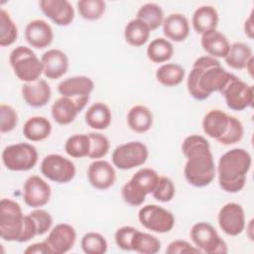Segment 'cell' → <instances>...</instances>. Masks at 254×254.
Wrapping results in <instances>:
<instances>
[{
	"mask_svg": "<svg viewBox=\"0 0 254 254\" xmlns=\"http://www.w3.org/2000/svg\"><path fill=\"white\" fill-rule=\"evenodd\" d=\"M233 76V73L222 67L217 59L203 56L194 61L188 75V91L192 98L204 100L212 92H221Z\"/></svg>",
	"mask_w": 254,
	"mask_h": 254,
	"instance_id": "6da1fadb",
	"label": "cell"
},
{
	"mask_svg": "<svg viewBox=\"0 0 254 254\" xmlns=\"http://www.w3.org/2000/svg\"><path fill=\"white\" fill-rule=\"evenodd\" d=\"M187 158L184 175L188 183L195 188L208 186L215 177V165L208 141L200 135L188 136L182 144Z\"/></svg>",
	"mask_w": 254,
	"mask_h": 254,
	"instance_id": "7a4b0ae2",
	"label": "cell"
},
{
	"mask_svg": "<svg viewBox=\"0 0 254 254\" xmlns=\"http://www.w3.org/2000/svg\"><path fill=\"white\" fill-rule=\"evenodd\" d=\"M252 165L251 155L242 148L225 152L218 161L217 178L222 190L230 193L240 191L246 183Z\"/></svg>",
	"mask_w": 254,
	"mask_h": 254,
	"instance_id": "3957f363",
	"label": "cell"
},
{
	"mask_svg": "<svg viewBox=\"0 0 254 254\" xmlns=\"http://www.w3.org/2000/svg\"><path fill=\"white\" fill-rule=\"evenodd\" d=\"M158 173L151 168L138 170L122 187L123 200L132 206H139L145 201L146 195L152 193L159 181Z\"/></svg>",
	"mask_w": 254,
	"mask_h": 254,
	"instance_id": "277c9868",
	"label": "cell"
},
{
	"mask_svg": "<svg viewBox=\"0 0 254 254\" xmlns=\"http://www.w3.org/2000/svg\"><path fill=\"white\" fill-rule=\"evenodd\" d=\"M9 63L15 75L25 83L35 81L43 74L41 60L28 47L18 46L13 49L9 56Z\"/></svg>",
	"mask_w": 254,
	"mask_h": 254,
	"instance_id": "5b68a950",
	"label": "cell"
},
{
	"mask_svg": "<svg viewBox=\"0 0 254 254\" xmlns=\"http://www.w3.org/2000/svg\"><path fill=\"white\" fill-rule=\"evenodd\" d=\"M25 225V215L18 202L10 198L0 201V236L3 240L20 242Z\"/></svg>",
	"mask_w": 254,
	"mask_h": 254,
	"instance_id": "8992f818",
	"label": "cell"
},
{
	"mask_svg": "<svg viewBox=\"0 0 254 254\" xmlns=\"http://www.w3.org/2000/svg\"><path fill=\"white\" fill-rule=\"evenodd\" d=\"M4 166L14 172H25L33 169L39 159L37 149L28 143H17L7 146L2 152Z\"/></svg>",
	"mask_w": 254,
	"mask_h": 254,
	"instance_id": "52a82bcc",
	"label": "cell"
},
{
	"mask_svg": "<svg viewBox=\"0 0 254 254\" xmlns=\"http://www.w3.org/2000/svg\"><path fill=\"white\" fill-rule=\"evenodd\" d=\"M190 238L195 247L201 253L224 254L227 253V244L219 236L216 229L208 222L199 221L192 225L190 229Z\"/></svg>",
	"mask_w": 254,
	"mask_h": 254,
	"instance_id": "ba28073f",
	"label": "cell"
},
{
	"mask_svg": "<svg viewBox=\"0 0 254 254\" xmlns=\"http://www.w3.org/2000/svg\"><path fill=\"white\" fill-rule=\"evenodd\" d=\"M149 157L147 146L140 141H131L116 147L112 153V163L119 170H131L144 165Z\"/></svg>",
	"mask_w": 254,
	"mask_h": 254,
	"instance_id": "9c48e42d",
	"label": "cell"
},
{
	"mask_svg": "<svg viewBox=\"0 0 254 254\" xmlns=\"http://www.w3.org/2000/svg\"><path fill=\"white\" fill-rule=\"evenodd\" d=\"M138 219L146 229L156 233H167L175 225L174 214L158 204H147L141 207Z\"/></svg>",
	"mask_w": 254,
	"mask_h": 254,
	"instance_id": "30bf717a",
	"label": "cell"
},
{
	"mask_svg": "<svg viewBox=\"0 0 254 254\" xmlns=\"http://www.w3.org/2000/svg\"><path fill=\"white\" fill-rule=\"evenodd\" d=\"M41 173L52 182L66 184L73 180L76 169L69 159L59 154H50L41 163Z\"/></svg>",
	"mask_w": 254,
	"mask_h": 254,
	"instance_id": "8fae6325",
	"label": "cell"
},
{
	"mask_svg": "<svg viewBox=\"0 0 254 254\" xmlns=\"http://www.w3.org/2000/svg\"><path fill=\"white\" fill-rule=\"evenodd\" d=\"M225 99L228 108L234 111H242L253 105V86L234 75L220 92Z\"/></svg>",
	"mask_w": 254,
	"mask_h": 254,
	"instance_id": "7c38bea8",
	"label": "cell"
},
{
	"mask_svg": "<svg viewBox=\"0 0 254 254\" xmlns=\"http://www.w3.org/2000/svg\"><path fill=\"white\" fill-rule=\"evenodd\" d=\"M88 100L89 95L61 96L52 105V117L60 125H68L84 109Z\"/></svg>",
	"mask_w": 254,
	"mask_h": 254,
	"instance_id": "4fadbf2b",
	"label": "cell"
},
{
	"mask_svg": "<svg viewBox=\"0 0 254 254\" xmlns=\"http://www.w3.org/2000/svg\"><path fill=\"white\" fill-rule=\"evenodd\" d=\"M220 229L229 236H237L245 228V212L237 202L225 203L217 215Z\"/></svg>",
	"mask_w": 254,
	"mask_h": 254,
	"instance_id": "5bb4252c",
	"label": "cell"
},
{
	"mask_svg": "<svg viewBox=\"0 0 254 254\" xmlns=\"http://www.w3.org/2000/svg\"><path fill=\"white\" fill-rule=\"evenodd\" d=\"M51 194L50 185L39 176H31L24 183L23 197L30 207L40 208L46 205L50 201Z\"/></svg>",
	"mask_w": 254,
	"mask_h": 254,
	"instance_id": "9a60e30c",
	"label": "cell"
},
{
	"mask_svg": "<svg viewBox=\"0 0 254 254\" xmlns=\"http://www.w3.org/2000/svg\"><path fill=\"white\" fill-rule=\"evenodd\" d=\"M76 240L75 229L67 223H59L54 226L46 238L54 254L68 252Z\"/></svg>",
	"mask_w": 254,
	"mask_h": 254,
	"instance_id": "2e32d148",
	"label": "cell"
},
{
	"mask_svg": "<svg viewBox=\"0 0 254 254\" xmlns=\"http://www.w3.org/2000/svg\"><path fill=\"white\" fill-rule=\"evenodd\" d=\"M89 184L96 190H105L111 188L116 180V172L113 166L105 160H95L87 168Z\"/></svg>",
	"mask_w": 254,
	"mask_h": 254,
	"instance_id": "e0dca14e",
	"label": "cell"
},
{
	"mask_svg": "<svg viewBox=\"0 0 254 254\" xmlns=\"http://www.w3.org/2000/svg\"><path fill=\"white\" fill-rule=\"evenodd\" d=\"M42 12L58 26H68L74 19V10L67 0H41Z\"/></svg>",
	"mask_w": 254,
	"mask_h": 254,
	"instance_id": "ac0fdd59",
	"label": "cell"
},
{
	"mask_svg": "<svg viewBox=\"0 0 254 254\" xmlns=\"http://www.w3.org/2000/svg\"><path fill=\"white\" fill-rule=\"evenodd\" d=\"M25 39L27 43L35 49H45L54 40V32L51 25L42 19L29 22L25 28Z\"/></svg>",
	"mask_w": 254,
	"mask_h": 254,
	"instance_id": "d6986e66",
	"label": "cell"
},
{
	"mask_svg": "<svg viewBox=\"0 0 254 254\" xmlns=\"http://www.w3.org/2000/svg\"><path fill=\"white\" fill-rule=\"evenodd\" d=\"M43 73L50 79H58L64 76L69 65L67 56L59 49H51L45 52L41 58Z\"/></svg>",
	"mask_w": 254,
	"mask_h": 254,
	"instance_id": "ffe728a7",
	"label": "cell"
},
{
	"mask_svg": "<svg viewBox=\"0 0 254 254\" xmlns=\"http://www.w3.org/2000/svg\"><path fill=\"white\" fill-rule=\"evenodd\" d=\"M21 91L24 101L29 106L34 108L45 106L50 101L52 96L51 87L43 78L24 83Z\"/></svg>",
	"mask_w": 254,
	"mask_h": 254,
	"instance_id": "44dd1931",
	"label": "cell"
},
{
	"mask_svg": "<svg viewBox=\"0 0 254 254\" xmlns=\"http://www.w3.org/2000/svg\"><path fill=\"white\" fill-rule=\"evenodd\" d=\"M162 26L167 40L179 43L185 41L190 35L189 20L181 13H173L167 16Z\"/></svg>",
	"mask_w": 254,
	"mask_h": 254,
	"instance_id": "7402d4cb",
	"label": "cell"
},
{
	"mask_svg": "<svg viewBox=\"0 0 254 254\" xmlns=\"http://www.w3.org/2000/svg\"><path fill=\"white\" fill-rule=\"evenodd\" d=\"M200 44L206 54L215 59H224L230 48V43L227 37L217 30L202 34Z\"/></svg>",
	"mask_w": 254,
	"mask_h": 254,
	"instance_id": "603a6c76",
	"label": "cell"
},
{
	"mask_svg": "<svg viewBox=\"0 0 254 254\" xmlns=\"http://www.w3.org/2000/svg\"><path fill=\"white\" fill-rule=\"evenodd\" d=\"M93 88V80L84 75L65 78L58 85V91L62 96H85L89 95Z\"/></svg>",
	"mask_w": 254,
	"mask_h": 254,
	"instance_id": "cb8c5ba5",
	"label": "cell"
},
{
	"mask_svg": "<svg viewBox=\"0 0 254 254\" xmlns=\"http://www.w3.org/2000/svg\"><path fill=\"white\" fill-rule=\"evenodd\" d=\"M228 122V114L220 109H211L202 119V130L208 137L217 141L225 133Z\"/></svg>",
	"mask_w": 254,
	"mask_h": 254,
	"instance_id": "d4e9b609",
	"label": "cell"
},
{
	"mask_svg": "<svg viewBox=\"0 0 254 254\" xmlns=\"http://www.w3.org/2000/svg\"><path fill=\"white\" fill-rule=\"evenodd\" d=\"M191 24L194 31L201 35L206 32L216 30L218 24V13L213 6H200L193 12Z\"/></svg>",
	"mask_w": 254,
	"mask_h": 254,
	"instance_id": "484cf974",
	"label": "cell"
},
{
	"mask_svg": "<svg viewBox=\"0 0 254 254\" xmlns=\"http://www.w3.org/2000/svg\"><path fill=\"white\" fill-rule=\"evenodd\" d=\"M86 124L95 130H104L111 124L112 114L109 106L103 102H95L85 112Z\"/></svg>",
	"mask_w": 254,
	"mask_h": 254,
	"instance_id": "4316f807",
	"label": "cell"
},
{
	"mask_svg": "<svg viewBox=\"0 0 254 254\" xmlns=\"http://www.w3.org/2000/svg\"><path fill=\"white\" fill-rule=\"evenodd\" d=\"M52 133V123L44 116L30 117L23 126L24 136L32 142L47 139Z\"/></svg>",
	"mask_w": 254,
	"mask_h": 254,
	"instance_id": "83f0119b",
	"label": "cell"
},
{
	"mask_svg": "<svg viewBox=\"0 0 254 254\" xmlns=\"http://www.w3.org/2000/svg\"><path fill=\"white\" fill-rule=\"evenodd\" d=\"M127 123L131 130L136 133H145L153 125L152 111L144 105L138 104L130 108L127 113Z\"/></svg>",
	"mask_w": 254,
	"mask_h": 254,
	"instance_id": "f1b7e54d",
	"label": "cell"
},
{
	"mask_svg": "<svg viewBox=\"0 0 254 254\" xmlns=\"http://www.w3.org/2000/svg\"><path fill=\"white\" fill-rule=\"evenodd\" d=\"M151 30L140 19L129 21L124 29L125 41L133 47H141L149 40Z\"/></svg>",
	"mask_w": 254,
	"mask_h": 254,
	"instance_id": "f546056e",
	"label": "cell"
},
{
	"mask_svg": "<svg viewBox=\"0 0 254 254\" xmlns=\"http://www.w3.org/2000/svg\"><path fill=\"white\" fill-rule=\"evenodd\" d=\"M252 58L253 53L248 45L244 43H233L230 45L224 61L233 69H244Z\"/></svg>",
	"mask_w": 254,
	"mask_h": 254,
	"instance_id": "4dcf8cb0",
	"label": "cell"
},
{
	"mask_svg": "<svg viewBox=\"0 0 254 254\" xmlns=\"http://www.w3.org/2000/svg\"><path fill=\"white\" fill-rule=\"evenodd\" d=\"M186 70L179 64L169 63L162 64L156 71L157 80L164 86L172 87L179 85L185 78Z\"/></svg>",
	"mask_w": 254,
	"mask_h": 254,
	"instance_id": "1f68e13d",
	"label": "cell"
},
{
	"mask_svg": "<svg viewBox=\"0 0 254 254\" xmlns=\"http://www.w3.org/2000/svg\"><path fill=\"white\" fill-rule=\"evenodd\" d=\"M146 53L151 62L155 64H163L173 57L174 46L166 38H157L148 45Z\"/></svg>",
	"mask_w": 254,
	"mask_h": 254,
	"instance_id": "d6a6232c",
	"label": "cell"
},
{
	"mask_svg": "<svg viewBox=\"0 0 254 254\" xmlns=\"http://www.w3.org/2000/svg\"><path fill=\"white\" fill-rule=\"evenodd\" d=\"M132 251L141 254H156L161 249V241L154 235L136 230L131 242Z\"/></svg>",
	"mask_w": 254,
	"mask_h": 254,
	"instance_id": "836d02e7",
	"label": "cell"
},
{
	"mask_svg": "<svg viewBox=\"0 0 254 254\" xmlns=\"http://www.w3.org/2000/svg\"><path fill=\"white\" fill-rule=\"evenodd\" d=\"M136 18L143 21L151 31L161 27L165 20L163 9L156 3H146L142 5L137 12Z\"/></svg>",
	"mask_w": 254,
	"mask_h": 254,
	"instance_id": "e575fe53",
	"label": "cell"
},
{
	"mask_svg": "<svg viewBox=\"0 0 254 254\" xmlns=\"http://www.w3.org/2000/svg\"><path fill=\"white\" fill-rule=\"evenodd\" d=\"M65 153L71 158L88 157L90 140L87 134H74L67 138L64 144Z\"/></svg>",
	"mask_w": 254,
	"mask_h": 254,
	"instance_id": "d590c367",
	"label": "cell"
},
{
	"mask_svg": "<svg viewBox=\"0 0 254 254\" xmlns=\"http://www.w3.org/2000/svg\"><path fill=\"white\" fill-rule=\"evenodd\" d=\"M18 37V28L10 14L5 10L0 11V46L8 47L15 43Z\"/></svg>",
	"mask_w": 254,
	"mask_h": 254,
	"instance_id": "8d00e7d4",
	"label": "cell"
},
{
	"mask_svg": "<svg viewBox=\"0 0 254 254\" xmlns=\"http://www.w3.org/2000/svg\"><path fill=\"white\" fill-rule=\"evenodd\" d=\"M76 6L79 15L87 21L100 19L106 9V4L103 0H79Z\"/></svg>",
	"mask_w": 254,
	"mask_h": 254,
	"instance_id": "74e56055",
	"label": "cell"
},
{
	"mask_svg": "<svg viewBox=\"0 0 254 254\" xmlns=\"http://www.w3.org/2000/svg\"><path fill=\"white\" fill-rule=\"evenodd\" d=\"M81 249L86 254H103L107 251V241L103 235L97 232L85 233L80 241Z\"/></svg>",
	"mask_w": 254,
	"mask_h": 254,
	"instance_id": "f35d334b",
	"label": "cell"
},
{
	"mask_svg": "<svg viewBox=\"0 0 254 254\" xmlns=\"http://www.w3.org/2000/svg\"><path fill=\"white\" fill-rule=\"evenodd\" d=\"M244 134V129L241 121L235 116L229 115V122L225 133L217 140L221 145H233L238 143Z\"/></svg>",
	"mask_w": 254,
	"mask_h": 254,
	"instance_id": "ab89813d",
	"label": "cell"
},
{
	"mask_svg": "<svg viewBox=\"0 0 254 254\" xmlns=\"http://www.w3.org/2000/svg\"><path fill=\"white\" fill-rule=\"evenodd\" d=\"M90 140V151L88 154V158L99 160L103 158L109 151V140L106 136L100 133L91 132L87 134Z\"/></svg>",
	"mask_w": 254,
	"mask_h": 254,
	"instance_id": "60d3db41",
	"label": "cell"
},
{
	"mask_svg": "<svg viewBox=\"0 0 254 254\" xmlns=\"http://www.w3.org/2000/svg\"><path fill=\"white\" fill-rule=\"evenodd\" d=\"M176 193V187L174 182L168 177H160L156 188L154 189L152 194L155 199L161 202L171 201Z\"/></svg>",
	"mask_w": 254,
	"mask_h": 254,
	"instance_id": "b9f144b4",
	"label": "cell"
},
{
	"mask_svg": "<svg viewBox=\"0 0 254 254\" xmlns=\"http://www.w3.org/2000/svg\"><path fill=\"white\" fill-rule=\"evenodd\" d=\"M18 123L17 111L9 104L0 105V131L8 133L12 131Z\"/></svg>",
	"mask_w": 254,
	"mask_h": 254,
	"instance_id": "7bdbcfd3",
	"label": "cell"
},
{
	"mask_svg": "<svg viewBox=\"0 0 254 254\" xmlns=\"http://www.w3.org/2000/svg\"><path fill=\"white\" fill-rule=\"evenodd\" d=\"M29 214L31 215V217L34 219L36 223L38 235H43L52 229L54 220L50 212H48L47 210L41 209V208H35Z\"/></svg>",
	"mask_w": 254,
	"mask_h": 254,
	"instance_id": "ee69618b",
	"label": "cell"
},
{
	"mask_svg": "<svg viewBox=\"0 0 254 254\" xmlns=\"http://www.w3.org/2000/svg\"><path fill=\"white\" fill-rule=\"evenodd\" d=\"M136 230L137 229L135 227L128 225L118 228L114 235V240L117 247L124 251H132L131 242Z\"/></svg>",
	"mask_w": 254,
	"mask_h": 254,
	"instance_id": "f6af8a7d",
	"label": "cell"
},
{
	"mask_svg": "<svg viewBox=\"0 0 254 254\" xmlns=\"http://www.w3.org/2000/svg\"><path fill=\"white\" fill-rule=\"evenodd\" d=\"M166 253L168 254H192V253H201V251L195 247L192 246L190 243H189L186 240H174L172 241L167 249Z\"/></svg>",
	"mask_w": 254,
	"mask_h": 254,
	"instance_id": "bcb514c9",
	"label": "cell"
},
{
	"mask_svg": "<svg viewBox=\"0 0 254 254\" xmlns=\"http://www.w3.org/2000/svg\"><path fill=\"white\" fill-rule=\"evenodd\" d=\"M24 253H26V254H54L53 250L51 249L49 243L46 240L29 245L24 250Z\"/></svg>",
	"mask_w": 254,
	"mask_h": 254,
	"instance_id": "7dc6e473",
	"label": "cell"
},
{
	"mask_svg": "<svg viewBox=\"0 0 254 254\" xmlns=\"http://www.w3.org/2000/svg\"><path fill=\"white\" fill-rule=\"evenodd\" d=\"M244 32L245 35L249 39H253L254 35V27H253V13H251L248 17V19L244 23Z\"/></svg>",
	"mask_w": 254,
	"mask_h": 254,
	"instance_id": "c3c4849f",
	"label": "cell"
},
{
	"mask_svg": "<svg viewBox=\"0 0 254 254\" xmlns=\"http://www.w3.org/2000/svg\"><path fill=\"white\" fill-rule=\"evenodd\" d=\"M253 62H254V59L252 58V59L248 62L247 65H246V67H245L251 76H253Z\"/></svg>",
	"mask_w": 254,
	"mask_h": 254,
	"instance_id": "681fc988",
	"label": "cell"
}]
</instances>
